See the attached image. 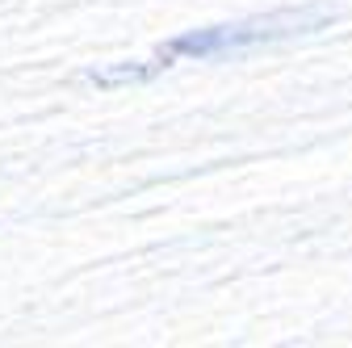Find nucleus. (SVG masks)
<instances>
[{"mask_svg": "<svg viewBox=\"0 0 352 348\" xmlns=\"http://www.w3.org/2000/svg\"><path fill=\"white\" fill-rule=\"evenodd\" d=\"M327 21L323 9H285V13H269V17H243V21H223V25H201V30H185L168 38L155 51L168 63L176 59H235V55H252L260 47H277L285 38H302Z\"/></svg>", "mask_w": 352, "mask_h": 348, "instance_id": "f257e3e1", "label": "nucleus"}]
</instances>
